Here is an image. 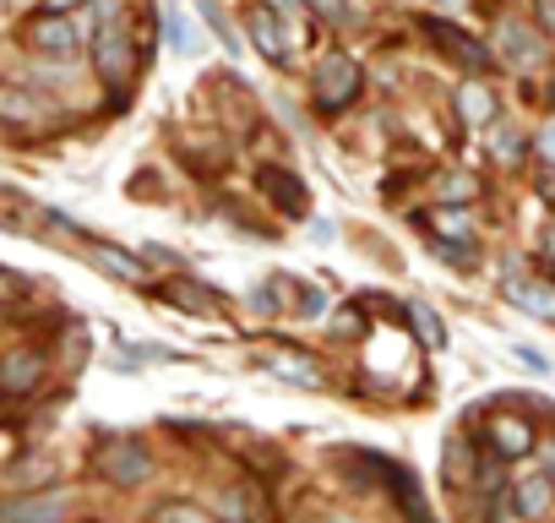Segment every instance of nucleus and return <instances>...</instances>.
I'll list each match as a JSON object with an SVG mask.
<instances>
[{
	"instance_id": "nucleus-17",
	"label": "nucleus",
	"mask_w": 555,
	"mask_h": 523,
	"mask_svg": "<svg viewBox=\"0 0 555 523\" xmlns=\"http://www.w3.org/2000/svg\"><path fill=\"white\" fill-rule=\"evenodd\" d=\"M218 518H223V523H261V518H267V507L256 501V490L234 485V490H223V496H218Z\"/></svg>"
},
{
	"instance_id": "nucleus-25",
	"label": "nucleus",
	"mask_w": 555,
	"mask_h": 523,
	"mask_svg": "<svg viewBox=\"0 0 555 523\" xmlns=\"http://www.w3.org/2000/svg\"><path fill=\"white\" fill-rule=\"evenodd\" d=\"M202 17L212 23V34H218V44H223L229 55H245V44H240V34H234V28L223 23V12H218V7H202Z\"/></svg>"
},
{
	"instance_id": "nucleus-24",
	"label": "nucleus",
	"mask_w": 555,
	"mask_h": 523,
	"mask_svg": "<svg viewBox=\"0 0 555 523\" xmlns=\"http://www.w3.org/2000/svg\"><path fill=\"white\" fill-rule=\"evenodd\" d=\"M436 256L447 262V268H457V273H468V268H474V251H468L463 240H436Z\"/></svg>"
},
{
	"instance_id": "nucleus-22",
	"label": "nucleus",
	"mask_w": 555,
	"mask_h": 523,
	"mask_svg": "<svg viewBox=\"0 0 555 523\" xmlns=\"http://www.w3.org/2000/svg\"><path fill=\"white\" fill-rule=\"evenodd\" d=\"M153 523H218V518L202 512L196 501H164V507L153 512Z\"/></svg>"
},
{
	"instance_id": "nucleus-26",
	"label": "nucleus",
	"mask_w": 555,
	"mask_h": 523,
	"mask_svg": "<svg viewBox=\"0 0 555 523\" xmlns=\"http://www.w3.org/2000/svg\"><path fill=\"white\" fill-rule=\"evenodd\" d=\"M311 12H322L327 23H349V0H306Z\"/></svg>"
},
{
	"instance_id": "nucleus-10",
	"label": "nucleus",
	"mask_w": 555,
	"mask_h": 523,
	"mask_svg": "<svg viewBox=\"0 0 555 523\" xmlns=\"http://www.w3.org/2000/svg\"><path fill=\"white\" fill-rule=\"evenodd\" d=\"M245 34H250V44L267 55V61H289V39H284V17H278L272 7H256L250 17H245Z\"/></svg>"
},
{
	"instance_id": "nucleus-18",
	"label": "nucleus",
	"mask_w": 555,
	"mask_h": 523,
	"mask_svg": "<svg viewBox=\"0 0 555 523\" xmlns=\"http://www.w3.org/2000/svg\"><path fill=\"white\" fill-rule=\"evenodd\" d=\"M169 301L185 306V311H196V317H202V311H223V295L207 290V284H196V279H175V284H169Z\"/></svg>"
},
{
	"instance_id": "nucleus-27",
	"label": "nucleus",
	"mask_w": 555,
	"mask_h": 523,
	"mask_svg": "<svg viewBox=\"0 0 555 523\" xmlns=\"http://www.w3.org/2000/svg\"><path fill=\"white\" fill-rule=\"evenodd\" d=\"M295 311H300V317H322V311H327V295H322V290H300V306H295Z\"/></svg>"
},
{
	"instance_id": "nucleus-16",
	"label": "nucleus",
	"mask_w": 555,
	"mask_h": 523,
	"mask_svg": "<svg viewBox=\"0 0 555 523\" xmlns=\"http://www.w3.org/2000/svg\"><path fill=\"white\" fill-rule=\"evenodd\" d=\"M457 115H463V126H468V131L490 126V120H495V99H490V88H479V82L457 88Z\"/></svg>"
},
{
	"instance_id": "nucleus-11",
	"label": "nucleus",
	"mask_w": 555,
	"mask_h": 523,
	"mask_svg": "<svg viewBox=\"0 0 555 523\" xmlns=\"http://www.w3.org/2000/svg\"><path fill=\"white\" fill-rule=\"evenodd\" d=\"M39 382H44V355H34V349H12L7 366H0V387H7L12 398H23V393H34Z\"/></svg>"
},
{
	"instance_id": "nucleus-20",
	"label": "nucleus",
	"mask_w": 555,
	"mask_h": 523,
	"mask_svg": "<svg viewBox=\"0 0 555 523\" xmlns=\"http://www.w3.org/2000/svg\"><path fill=\"white\" fill-rule=\"evenodd\" d=\"M436 240H463V245H468V240H474V218H468L463 207H441V213H436Z\"/></svg>"
},
{
	"instance_id": "nucleus-12",
	"label": "nucleus",
	"mask_w": 555,
	"mask_h": 523,
	"mask_svg": "<svg viewBox=\"0 0 555 523\" xmlns=\"http://www.w3.org/2000/svg\"><path fill=\"white\" fill-rule=\"evenodd\" d=\"M261 360H267V371H278V377L295 382V387H327L322 366H317V360H306V355H289V349H278V344H272Z\"/></svg>"
},
{
	"instance_id": "nucleus-2",
	"label": "nucleus",
	"mask_w": 555,
	"mask_h": 523,
	"mask_svg": "<svg viewBox=\"0 0 555 523\" xmlns=\"http://www.w3.org/2000/svg\"><path fill=\"white\" fill-rule=\"evenodd\" d=\"M360 88H365V72H360V61H349L344 50H333V55L317 66V77H311V93H317L322 110H349V104L360 99Z\"/></svg>"
},
{
	"instance_id": "nucleus-21",
	"label": "nucleus",
	"mask_w": 555,
	"mask_h": 523,
	"mask_svg": "<svg viewBox=\"0 0 555 523\" xmlns=\"http://www.w3.org/2000/svg\"><path fill=\"white\" fill-rule=\"evenodd\" d=\"M409 322H414V333H420L425 349H441L447 344V328H441V317L430 306H409Z\"/></svg>"
},
{
	"instance_id": "nucleus-34",
	"label": "nucleus",
	"mask_w": 555,
	"mask_h": 523,
	"mask_svg": "<svg viewBox=\"0 0 555 523\" xmlns=\"http://www.w3.org/2000/svg\"><path fill=\"white\" fill-rule=\"evenodd\" d=\"M44 7H50V12H61V17H66V12H77V7H82V0H44Z\"/></svg>"
},
{
	"instance_id": "nucleus-13",
	"label": "nucleus",
	"mask_w": 555,
	"mask_h": 523,
	"mask_svg": "<svg viewBox=\"0 0 555 523\" xmlns=\"http://www.w3.org/2000/svg\"><path fill=\"white\" fill-rule=\"evenodd\" d=\"M495 44H501V61H506V66H533V61H539V34L522 28L517 17H506V23L495 28Z\"/></svg>"
},
{
	"instance_id": "nucleus-29",
	"label": "nucleus",
	"mask_w": 555,
	"mask_h": 523,
	"mask_svg": "<svg viewBox=\"0 0 555 523\" xmlns=\"http://www.w3.org/2000/svg\"><path fill=\"white\" fill-rule=\"evenodd\" d=\"M539 196L555 202V164H544V175H539Z\"/></svg>"
},
{
	"instance_id": "nucleus-33",
	"label": "nucleus",
	"mask_w": 555,
	"mask_h": 523,
	"mask_svg": "<svg viewBox=\"0 0 555 523\" xmlns=\"http://www.w3.org/2000/svg\"><path fill=\"white\" fill-rule=\"evenodd\" d=\"M539 17H544V28L555 34V0H539Z\"/></svg>"
},
{
	"instance_id": "nucleus-3",
	"label": "nucleus",
	"mask_w": 555,
	"mask_h": 523,
	"mask_svg": "<svg viewBox=\"0 0 555 523\" xmlns=\"http://www.w3.org/2000/svg\"><path fill=\"white\" fill-rule=\"evenodd\" d=\"M93 469H99V480H109V485H142V480L153 474V452H147L137 436H109V442L93 452Z\"/></svg>"
},
{
	"instance_id": "nucleus-8",
	"label": "nucleus",
	"mask_w": 555,
	"mask_h": 523,
	"mask_svg": "<svg viewBox=\"0 0 555 523\" xmlns=\"http://www.w3.org/2000/svg\"><path fill=\"white\" fill-rule=\"evenodd\" d=\"M485 436H490V452H495V458H522V452H533V425H528L522 414H490Z\"/></svg>"
},
{
	"instance_id": "nucleus-23",
	"label": "nucleus",
	"mask_w": 555,
	"mask_h": 523,
	"mask_svg": "<svg viewBox=\"0 0 555 523\" xmlns=\"http://www.w3.org/2000/svg\"><path fill=\"white\" fill-rule=\"evenodd\" d=\"M164 39H169V50H180V55L196 50V34H191V23H185L180 12H164Z\"/></svg>"
},
{
	"instance_id": "nucleus-5",
	"label": "nucleus",
	"mask_w": 555,
	"mask_h": 523,
	"mask_svg": "<svg viewBox=\"0 0 555 523\" xmlns=\"http://www.w3.org/2000/svg\"><path fill=\"white\" fill-rule=\"evenodd\" d=\"M256 186H261V196H267L278 213H284V218H306V213H311V191H306V180L289 175V169L267 164V169L256 175Z\"/></svg>"
},
{
	"instance_id": "nucleus-28",
	"label": "nucleus",
	"mask_w": 555,
	"mask_h": 523,
	"mask_svg": "<svg viewBox=\"0 0 555 523\" xmlns=\"http://www.w3.org/2000/svg\"><path fill=\"white\" fill-rule=\"evenodd\" d=\"M495 153H501V158H506V164H512V158H517V153H522V142H517V137H495Z\"/></svg>"
},
{
	"instance_id": "nucleus-31",
	"label": "nucleus",
	"mask_w": 555,
	"mask_h": 523,
	"mask_svg": "<svg viewBox=\"0 0 555 523\" xmlns=\"http://www.w3.org/2000/svg\"><path fill=\"white\" fill-rule=\"evenodd\" d=\"M539 153H544V164H555V126H544V137H539Z\"/></svg>"
},
{
	"instance_id": "nucleus-14",
	"label": "nucleus",
	"mask_w": 555,
	"mask_h": 523,
	"mask_svg": "<svg viewBox=\"0 0 555 523\" xmlns=\"http://www.w3.org/2000/svg\"><path fill=\"white\" fill-rule=\"evenodd\" d=\"M506 301L517 306V311H528V317H539V322H555V290L550 284H533V279H506Z\"/></svg>"
},
{
	"instance_id": "nucleus-30",
	"label": "nucleus",
	"mask_w": 555,
	"mask_h": 523,
	"mask_svg": "<svg viewBox=\"0 0 555 523\" xmlns=\"http://www.w3.org/2000/svg\"><path fill=\"white\" fill-rule=\"evenodd\" d=\"M463 196H474V180H452L447 186V202H463Z\"/></svg>"
},
{
	"instance_id": "nucleus-9",
	"label": "nucleus",
	"mask_w": 555,
	"mask_h": 523,
	"mask_svg": "<svg viewBox=\"0 0 555 523\" xmlns=\"http://www.w3.org/2000/svg\"><path fill=\"white\" fill-rule=\"evenodd\" d=\"M512 507H517V518L544 523L550 507H555V474H522V480L512 485Z\"/></svg>"
},
{
	"instance_id": "nucleus-7",
	"label": "nucleus",
	"mask_w": 555,
	"mask_h": 523,
	"mask_svg": "<svg viewBox=\"0 0 555 523\" xmlns=\"http://www.w3.org/2000/svg\"><path fill=\"white\" fill-rule=\"evenodd\" d=\"M425 34H430V39H436V44H441L452 61H463L468 72H485V66L495 61V55H490L479 39H468V34H463V28H452V23H436V17H425Z\"/></svg>"
},
{
	"instance_id": "nucleus-6",
	"label": "nucleus",
	"mask_w": 555,
	"mask_h": 523,
	"mask_svg": "<svg viewBox=\"0 0 555 523\" xmlns=\"http://www.w3.org/2000/svg\"><path fill=\"white\" fill-rule=\"evenodd\" d=\"M28 44H34V55H44V61H72L77 55V28H72V17H61V12H50V17H39L34 28H28Z\"/></svg>"
},
{
	"instance_id": "nucleus-32",
	"label": "nucleus",
	"mask_w": 555,
	"mask_h": 523,
	"mask_svg": "<svg viewBox=\"0 0 555 523\" xmlns=\"http://www.w3.org/2000/svg\"><path fill=\"white\" fill-rule=\"evenodd\" d=\"M267 7H272V12H278V17H289V12H295V7H306V0H267Z\"/></svg>"
},
{
	"instance_id": "nucleus-15",
	"label": "nucleus",
	"mask_w": 555,
	"mask_h": 523,
	"mask_svg": "<svg viewBox=\"0 0 555 523\" xmlns=\"http://www.w3.org/2000/svg\"><path fill=\"white\" fill-rule=\"evenodd\" d=\"M88 256H99V268H104L109 279L142 284V262H137L131 251H120V245H109V240H88Z\"/></svg>"
},
{
	"instance_id": "nucleus-4",
	"label": "nucleus",
	"mask_w": 555,
	"mask_h": 523,
	"mask_svg": "<svg viewBox=\"0 0 555 523\" xmlns=\"http://www.w3.org/2000/svg\"><path fill=\"white\" fill-rule=\"evenodd\" d=\"M77 512L72 490H39V496H12L0 507V523H66Z\"/></svg>"
},
{
	"instance_id": "nucleus-19",
	"label": "nucleus",
	"mask_w": 555,
	"mask_h": 523,
	"mask_svg": "<svg viewBox=\"0 0 555 523\" xmlns=\"http://www.w3.org/2000/svg\"><path fill=\"white\" fill-rule=\"evenodd\" d=\"M0 115H7L12 126H23V120H44V110L28 99V88H23V82H12L7 93H0Z\"/></svg>"
},
{
	"instance_id": "nucleus-1",
	"label": "nucleus",
	"mask_w": 555,
	"mask_h": 523,
	"mask_svg": "<svg viewBox=\"0 0 555 523\" xmlns=\"http://www.w3.org/2000/svg\"><path fill=\"white\" fill-rule=\"evenodd\" d=\"M93 66L104 77V88L126 93L131 72H137V50L131 34L120 28V0H99V34H93Z\"/></svg>"
}]
</instances>
